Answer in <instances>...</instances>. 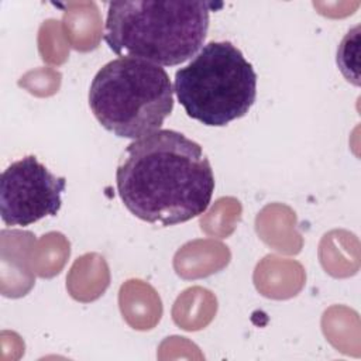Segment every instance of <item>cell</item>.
<instances>
[{"label": "cell", "mask_w": 361, "mask_h": 361, "mask_svg": "<svg viewBox=\"0 0 361 361\" xmlns=\"http://www.w3.org/2000/svg\"><path fill=\"white\" fill-rule=\"evenodd\" d=\"M66 188L35 155L8 165L0 176V214L7 226H30L47 216H56Z\"/></svg>", "instance_id": "cell-5"}, {"label": "cell", "mask_w": 361, "mask_h": 361, "mask_svg": "<svg viewBox=\"0 0 361 361\" xmlns=\"http://www.w3.org/2000/svg\"><path fill=\"white\" fill-rule=\"evenodd\" d=\"M221 6L195 0L110 1L103 38L120 58L176 66L202 49L210 11Z\"/></svg>", "instance_id": "cell-2"}, {"label": "cell", "mask_w": 361, "mask_h": 361, "mask_svg": "<svg viewBox=\"0 0 361 361\" xmlns=\"http://www.w3.org/2000/svg\"><path fill=\"white\" fill-rule=\"evenodd\" d=\"M214 185L202 147L168 128L128 144L116 169L117 192L127 210L140 220L165 227L203 214Z\"/></svg>", "instance_id": "cell-1"}, {"label": "cell", "mask_w": 361, "mask_h": 361, "mask_svg": "<svg viewBox=\"0 0 361 361\" xmlns=\"http://www.w3.org/2000/svg\"><path fill=\"white\" fill-rule=\"evenodd\" d=\"M173 92L185 113L209 127L244 117L257 97V73L230 41H210L175 72Z\"/></svg>", "instance_id": "cell-4"}, {"label": "cell", "mask_w": 361, "mask_h": 361, "mask_svg": "<svg viewBox=\"0 0 361 361\" xmlns=\"http://www.w3.org/2000/svg\"><path fill=\"white\" fill-rule=\"evenodd\" d=\"M96 120L120 138L140 140L158 130L173 110L168 72L155 63L117 58L103 65L89 89Z\"/></svg>", "instance_id": "cell-3"}]
</instances>
